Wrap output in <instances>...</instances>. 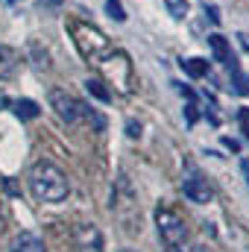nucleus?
<instances>
[{
	"mask_svg": "<svg viewBox=\"0 0 249 252\" xmlns=\"http://www.w3.org/2000/svg\"><path fill=\"white\" fill-rule=\"evenodd\" d=\"M27 185H30V193L38 202H62L70 193L67 176L53 161H35L30 167V173H27Z\"/></svg>",
	"mask_w": 249,
	"mask_h": 252,
	"instance_id": "nucleus-1",
	"label": "nucleus"
},
{
	"mask_svg": "<svg viewBox=\"0 0 249 252\" xmlns=\"http://www.w3.org/2000/svg\"><path fill=\"white\" fill-rule=\"evenodd\" d=\"M67 32H70V41H73L76 53H79L88 64H100L109 53H112V41H109V35H106L100 27L88 24V21L70 18V21H67Z\"/></svg>",
	"mask_w": 249,
	"mask_h": 252,
	"instance_id": "nucleus-2",
	"label": "nucleus"
},
{
	"mask_svg": "<svg viewBox=\"0 0 249 252\" xmlns=\"http://www.w3.org/2000/svg\"><path fill=\"white\" fill-rule=\"evenodd\" d=\"M103 73H106V79L121 91V94H132L135 91V70H132V62H129V56H126L124 50H112L103 62Z\"/></svg>",
	"mask_w": 249,
	"mask_h": 252,
	"instance_id": "nucleus-3",
	"label": "nucleus"
},
{
	"mask_svg": "<svg viewBox=\"0 0 249 252\" xmlns=\"http://www.w3.org/2000/svg\"><path fill=\"white\" fill-rule=\"evenodd\" d=\"M156 226H158V235L167 247H179L182 241L187 238V223L185 217L167 205H158L156 208Z\"/></svg>",
	"mask_w": 249,
	"mask_h": 252,
	"instance_id": "nucleus-4",
	"label": "nucleus"
},
{
	"mask_svg": "<svg viewBox=\"0 0 249 252\" xmlns=\"http://www.w3.org/2000/svg\"><path fill=\"white\" fill-rule=\"evenodd\" d=\"M47 100H50V109L56 112V118H59L62 124H76V121L82 118V103H79L70 91H64V88H50Z\"/></svg>",
	"mask_w": 249,
	"mask_h": 252,
	"instance_id": "nucleus-5",
	"label": "nucleus"
},
{
	"mask_svg": "<svg viewBox=\"0 0 249 252\" xmlns=\"http://www.w3.org/2000/svg\"><path fill=\"white\" fill-rule=\"evenodd\" d=\"M73 247L76 252H103V232L94 223H79L73 229Z\"/></svg>",
	"mask_w": 249,
	"mask_h": 252,
	"instance_id": "nucleus-6",
	"label": "nucleus"
},
{
	"mask_svg": "<svg viewBox=\"0 0 249 252\" xmlns=\"http://www.w3.org/2000/svg\"><path fill=\"white\" fill-rule=\"evenodd\" d=\"M182 193H185L190 202H196V205H208V202L214 199V190H211V185H208V179H202L199 173L185 176V182H182Z\"/></svg>",
	"mask_w": 249,
	"mask_h": 252,
	"instance_id": "nucleus-7",
	"label": "nucleus"
},
{
	"mask_svg": "<svg viewBox=\"0 0 249 252\" xmlns=\"http://www.w3.org/2000/svg\"><path fill=\"white\" fill-rule=\"evenodd\" d=\"M208 50H211V56H214V62L226 64V67H238V62H235V56H232V44H229V38H223V35H208Z\"/></svg>",
	"mask_w": 249,
	"mask_h": 252,
	"instance_id": "nucleus-8",
	"label": "nucleus"
},
{
	"mask_svg": "<svg viewBox=\"0 0 249 252\" xmlns=\"http://www.w3.org/2000/svg\"><path fill=\"white\" fill-rule=\"evenodd\" d=\"M9 252H47V250H44V241L35 232H21V235L12 238Z\"/></svg>",
	"mask_w": 249,
	"mask_h": 252,
	"instance_id": "nucleus-9",
	"label": "nucleus"
},
{
	"mask_svg": "<svg viewBox=\"0 0 249 252\" xmlns=\"http://www.w3.org/2000/svg\"><path fill=\"white\" fill-rule=\"evenodd\" d=\"M18 67V53L12 47H3L0 44V79H9Z\"/></svg>",
	"mask_w": 249,
	"mask_h": 252,
	"instance_id": "nucleus-10",
	"label": "nucleus"
},
{
	"mask_svg": "<svg viewBox=\"0 0 249 252\" xmlns=\"http://www.w3.org/2000/svg\"><path fill=\"white\" fill-rule=\"evenodd\" d=\"M85 91H88L94 100H100V103H109V100H112V91H109L106 82L97 79V76H88V79H85Z\"/></svg>",
	"mask_w": 249,
	"mask_h": 252,
	"instance_id": "nucleus-11",
	"label": "nucleus"
},
{
	"mask_svg": "<svg viewBox=\"0 0 249 252\" xmlns=\"http://www.w3.org/2000/svg\"><path fill=\"white\" fill-rule=\"evenodd\" d=\"M182 70H185L187 76H193V79H199V76H205L208 73V62L205 59H199V56H190V59H182Z\"/></svg>",
	"mask_w": 249,
	"mask_h": 252,
	"instance_id": "nucleus-12",
	"label": "nucleus"
},
{
	"mask_svg": "<svg viewBox=\"0 0 249 252\" xmlns=\"http://www.w3.org/2000/svg\"><path fill=\"white\" fill-rule=\"evenodd\" d=\"M15 115H18L21 121H35V118L41 115V109H38L35 100H18V103H15Z\"/></svg>",
	"mask_w": 249,
	"mask_h": 252,
	"instance_id": "nucleus-13",
	"label": "nucleus"
},
{
	"mask_svg": "<svg viewBox=\"0 0 249 252\" xmlns=\"http://www.w3.org/2000/svg\"><path fill=\"white\" fill-rule=\"evenodd\" d=\"M164 6H167V12L173 15V18H185L187 15V0H164Z\"/></svg>",
	"mask_w": 249,
	"mask_h": 252,
	"instance_id": "nucleus-14",
	"label": "nucleus"
},
{
	"mask_svg": "<svg viewBox=\"0 0 249 252\" xmlns=\"http://www.w3.org/2000/svg\"><path fill=\"white\" fill-rule=\"evenodd\" d=\"M232 85H235V91H238V94H249V76H247V73H241L238 67L232 70Z\"/></svg>",
	"mask_w": 249,
	"mask_h": 252,
	"instance_id": "nucleus-15",
	"label": "nucleus"
},
{
	"mask_svg": "<svg viewBox=\"0 0 249 252\" xmlns=\"http://www.w3.org/2000/svg\"><path fill=\"white\" fill-rule=\"evenodd\" d=\"M106 12H109V18H115L118 24H124L126 21V9L118 3V0H109V3H106Z\"/></svg>",
	"mask_w": 249,
	"mask_h": 252,
	"instance_id": "nucleus-16",
	"label": "nucleus"
},
{
	"mask_svg": "<svg viewBox=\"0 0 249 252\" xmlns=\"http://www.w3.org/2000/svg\"><path fill=\"white\" fill-rule=\"evenodd\" d=\"M238 124H241V132L249 141V109H238Z\"/></svg>",
	"mask_w": 249,
	"mask_h": 252,
	"instance_id": "nucleus-17",
	"label": "nucleus"
},
{
	"mask_svg": "<svg viewBox=\"0 0 249 252\" xmlns=\"http://www.w3.org/2000/svg\"><path fill=\"white\" fill-rule=\"evenodd\" d=\"M185 121H187V124H196V121H199V112H196V106H193V103L185 106Z\"/></svg>",
	"mask_w": 249,
	"mask_h": 252,
	"instance_id": "nucleus-18",
	"label": "nucleus"
},
{
	"mask_svg": "<svg viewBox=\"0 0 249 252\" xmlns=\"http://www.w3.org/2000/svg\"><path fill=\"white\" fill-rule=\"evenodd\" d=\"M126 135H129V138H141V124H138V121H129V124H126Z\"/></svg>",
	"mask_w": 249,
	"mask_h": 252,
	"instance_id": "nucleus-19",
	"label": "nucleus"
},
{
	"mask_svg": "<svg viewBox=\"0 0 249 252\" xmlns=\"http://www.w3.org/2000/svg\"><path fill=\"white\" fill-rule=\"evenodd\" d=\"M205 15H208L214 24H220V21H223V15H220V9H217V6H205Z\"/></svg>",
	"mask_w": 249,
	"mask_h": 252,
	"instance_id": "nucleus-20",
	"label": "nucleus"
},
{
	"mask_svg": "<svg viewBox=\"0 0 249 252\" xmlns=\"http://www.w3.org/2000/svg\"><path fill=\"white\" fill-rule=\"evenodd\" d=\"M223 144H226L229 150H235V153L241 150V141H235V138H223Z\"/></svg>",
	"mask_w": 249,
	"mask_h": 252,
	"instance_id": "nucleus-21",
	"label": "nucleus"
},
{
	"mask_svg": "<svg viewBox=\"0 0 249 252\" xmlns=\"http://www.w3.org/2000/svg\"><path fill=\"white\" fill-rule=\"evenodd\" d=\"M238 41H241V47L249 53V32H238Z\"/></svg>",
	"mask_w": 249,
	"mask_h": 252,
	"instance_id": "nucleus-22",
	"label": "nucleus"
},
{
	"mask_svg": "<svg viewBox=\"0 0 249 252\" xmlns=\"http://www.w3.org/2000/svg\"><path fill=\"white\" fill-rule=\"evenodd\" d=\"M179 91H182V97H187V100H196V94H193V88H187V85H179Z\"/></svg>",
	"mask_w": 249,
	"mask_h": 252,
	"instance_id": "nucleus-23",
	"label": "nucleus"
},
{
	"mask_svg": "<svg viewBox=\"0 0 249 252\" xmlns=\"http://www.w3.org/2000/svg\"><path fill=\"white\" fill-rule=\"evenodd\" d=\"M3 226H6V211H3V202H0V232H3Z\"/></svg>",
	"mask_w": 249,
	"mask_h": 252,
	"instance_id": "nucleus-24",
	"label": "nucleus"
},
{
	"mask_svg": "<svg viewBox=\"0 0 249 252\" xmlns=\"http://www.w3.org/2000/svg\"><path fill=\"white\" fill-rule=\"evenodd\" d=\"M241 167H244V176H247V185H249V161H244Z\"/></svg>",
	"mask_w": 249,
	"mask_h": 252,
	"instance_id": "nucleus-25",
	"label": "nucleus"
},
{
	"mask_svg": "<svg viewBox=\"0 0 249 252\" xmlns=\"http://www.w3.org/2000/svg\"><path fill=\"white\" fill-rule=\"evenodd\" d=\"M50 3H56V6H59V3H62V0H50Z\"/></svg>",
	"mask_w": 249,
	"mask_h": 252,
	"instance_id": "nucleus-26",
	"label": "nucleus"
},
{
	"mask_svg": "<svg viewBox=\"0 0 249 252\" xmlns=\"http://www.w3.org/2000/svg\"><path fill=\"white\" fill-rule=\"evenodd\" d=\"M167 252H179V250H167Z\"/></svg>",
	"mask_w": 249,
	"mask_h": 252,
	"instance_id": "nucleus-27",
	"label": "nucleus"
},
{
	"mask_svg": "<svg viewBox=\"0 0 249 252\" xmlns=\"http://www.w3.org/2000/svg\"><path fill=\"white\" fill-rule=\"evenodd\" d=\"M124 252H129V250H124Z\"/></svg>",
	"mask_w": 249,
	"mask_h": 252,
	"instance_id": "nucleus-28",
	"label": "nucleus"
}]
</instances>
